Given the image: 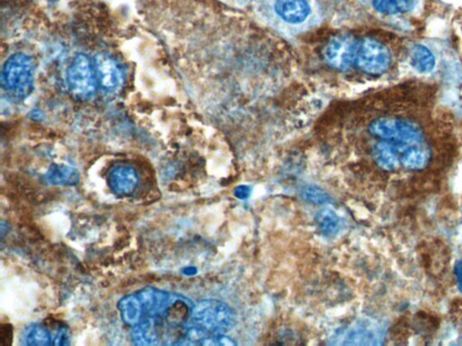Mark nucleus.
I'll use <instances>...</instances> for the list:
<instances>
[{
  "mask_svg": "<svg viewBox=\"0 0 462 346\" xmlns=\"http://www.w3.org/2000/svg\"><path fill=\"white\" fill-rule=\"evenodd\" d=\"M411 64L414 70L421 74H428L435 66V58L427 47L422 45L414 46L411 50Z\"/></svg>",
  "mask_w": 462,
  "mask_h": 346,
  "instance_id": "nucleus-15",
  "label": "nucleus"
},
{
  "mask_svg": "<svg viewBox=\"0 0 462 346\" xmlns=\"http://www.w3.org/2000/svg\"><path fill=\"white\" fill-rule=\"evenodd\" d=\"M359 41L350 34H341L332 39L326 46L324 57L326 64L337 70L344 71L355 64Z\"/></svg>",
  "mask_w": 462,
  "mask_h": 346,
  "instance_id": "nucleus-7",
  "label": "nucleus"
},
{
  "mask_svg": "<svg viewBox=\"0 0 462 346\" xmlns=\"http://www.w3.org/2000/svg\"><path fill=\"white\" fill-rule=\"evenodd\" d=\"M301 197L310 203L325 204L331 200V196L322 188L308 185L301 191Z\"/></svg>",
  "mask_w": 462,
  "mask_h": 346,
  "instance_id": "nucleus-18",
  "label": "nucleus"
},
{
  "mask_svg": "<svg viewBox=\"0 0 462 346\" xmlns=\"http://www.w3.org/2000/svg\"><path fill=\"white\" fill-rule=\"evenodd\" d=\"M34 64L33 59L25 53H15L3 66L1 85L12 99L23 100L34 90Z\"/></svg>",
  "mask_w": 462,
  "mask_h": 346,
  "instance_id": "nucleus-3",
  "label": "nucleus"
},
{
  "mask_svg": "<svg viewBox=\"0 0 462 346\" xmlns=\"http://www.w3.org/2000/svg\"><path fill=\"white\" fill-rule=\"evenodd\" d=\"M391 53L379 41L367 37L359 41L355 64L360 71L370 75H381L390 67Z\"/></svg>",
  "mask_w": 462,
  "mask_h": 346,
  "instance_id": "nucleus-6",
  "label": "nucleus"
},
{
  "mask_svg": "<svg viewBox=\"0 0 462 346\" xmlns=\"http://www.w3.org/2000/svg\"><path fill=\"white\" fill-rule=\"evenodd\" d=\"M98 83L107 93H116L124 83V72L118 61L107 53L95 55L93 64Z\"/></svg>",
  "mask_w": 462,
  "mask_h": 346,
  "instance_id": "nucleus-8",
  "label": "nucleus"
},
{
  "mask_svg": "<svg viewBox=\"0 0 462 346\" xmlns=\"http://www.w3.org/2000/svg\"><path fill=\"white\" fill-rule=\"evenodd\" d=\"M183 273L186 275H194L197 273V269L195 267H186L185 269H183Z\"/></svg>",
  "mask_w": 462,
  "mask_h": 346,
  "instance_id": "nucleus-23",
  "label": "nucleus"
},
{
  "mask_svg": "<svg viewBox=\"0 0 462 346\" xmlns=\"http://www.w3.org/2000/svg\"><path fill=\"white\" fill-rule=\"evenodd\" d=\"M416 0H372L373 8L384 15L407 13L413 8Z\"/></svg>",
  "mask_w": 462,
  "mask_h": 346,
  "instance_id": "nucleus-16",
  "label": "nucleus"
},
{
  "mask_svg": "<svg viewBox=\"0 0 462 346\" xmlns=\"http://www.w3.org/2000/svg\"><path fill=\"white\" fill-rule=\"evenodd\" d=\"M376 162L382 169L393 171L400 165V147L392 141H382L374 147Z\"/></svg>",
  "mask_w": 462,
  "mask_h": 346,
  "instance_id": "nucleus-12",
  "label": "nucleus"
},
{
  "mask_svg": "<svg viewBox=\"0 0 462 346\" xmlns=\"http://www.w3.org/2000/svg\"><path fill=\"white\" fill-rule=\"evenodd\" d=\"M13 338V328L11 325H3L0 329V339H1L2 345H9L11 344Z\"/></svg>",
  "mask_w": 462,
  "mask_h": 346,
  "instance_id": "nucleus-20",
  "label": "nucleus"
},
{
  "mask_svg": "<svg viewBox=\"0 0 462 346\" xmlns=\"http://www.w3.org/2000/svg\"><path fill=\"white\" fill-rule=\"evenodd\" d=\"M256 3L264 20L279 30L300 32L315 21V0H256Z\"/></svg>",
  "mask_w": 462,
  "mask_h": 346,
  "instance_id": "nucleus-1",
  "label": "nucleus"
},
{
  "mask_svg": "<svg viewBox=\"0 0 462 346\" xmlns=\"http://www.w3.org/2000/svg\"><path fill=\"white\" fill-rule=\"evenodd\" d=\"M70 344V333L65 326H60L53 335V345H68Z\"/></svg>",
  "mask_w": 462,
  "mask_h": 346,
  "instance_id": "nucleus-19",
  "label": "nucleus"
},
{
  "mask_svg": "<svg viewBox=\"0 0 462 346\" xmlns=\"http://www.w3.org/2000/svg\"><path fill=\"white\" fill-rule=\"evenodd\" d=\"M381 339V332L372 327L357 325L344 332L343 345H378Z\"/></svg>",
  "mask_w": 462,
  "mask_h": 346,
  "instance_id": "nucleus-13",
  "label": "nucleus"
},
{
  "mask_svg": "<svg viewBox=\"0 0 462 346\" xmlns=\"http://www.w3.org/2000/svg\"><path fill=\"white\" fill-rule=\"evenodd\" d=\"M66 83L76 99L87 100L97 90V77L90 58L84 53L76 55L66 72Z\"/></svg>",
  "mask_w": 462,
  "mask_h": 346,
  "instance_id": "nucleus-4",
  "label": "nucleus"
},
{
  "mask_svg": "<svg viewBox=\"0 0 462 346\" xmlns=\"http://www.w3.org/2000/svg\"><path fill=\"white\" fill-rule=\"evenodd\" d=\"M369 129L374 137L400 146L417 144L421 139V132L416 125L400 118H378L370 124Z\"/></svg>",
  "mask_w": 462,
  "mask_h": 346,
  "instance_id": "nucleus-5",
  "label": "nucleus"
},
{
  "mask_svg": "<svg viewBox=\"0 0 462 346\" xmlns=\"http://www.w3.org/2000/svg\"><path fill=\"white\" fill-rule=\"evenodd\" d=\"M80 172L74 167L53 165L43 176L46 184L53 186H74L80 181Z\"/></svg>",
  "mask_w": 462,
  "mask_h": 346,
  "instance_id": "nucleus-10",
  "label": "nucleus"
},
{
  "mask_svg": "<svg viewBox=\"0 0 462 346\" xmlns=\"http://www.w3.org/2000/svg\"><path fill=\"white\" fill-rule=\"evenodd\" d=\"M250 194H251V188L246 186V185H242L234 190V196L239 200H246L249 198Z\"/></svg>",
  "mask_w": 462,
  "mask_h": 346,
  "instance_id": "nucleus-21",
  "label": "nucleus"
},
{
  "mask_svg": "<svg viewBox=\"0 0 462 346\" xmlns=\"http://www.w3.org/2000/svg\"><path fill=\"white\" fill-rule=\"evenodd\" d=\"M25 345H53V336L46 326L34 324L28 327L25 335Z\"/></svg>",
  "mask_w": 462,
  "mask_h": 346,
  "instance_id": "nucleus-17",
  "label": "nucleus"
},
{
  "mask_svg": "<svg viewBox=\"0 0 462 346\" xmlns=\"http://www.w3.org/2000/svg\"><path fill=\"white\" fill-rule=\"evenodd\" d=\"M235 324V312L226 303L204 300L194 305L187 325L197 327L209 335H224L232 329Z\"/></svg>",
  "mask_w": 462,
  "mask_h": 346,
  "instance_id": "nucleus-2",
  "label": "nucleus"
},
{
  "mask_svg": "<svg viewBox=\"0 0 462 346\" xmlns=\"http://www.w3.org/2000/svg\"><path fill=\"white\" fill-rule=\"evenodd\" d=\"M107 182L114 193L120 196H131L138 188L139 177L134 167L120 163L110 169Z\"/></svg>",
  "mask_w": 462,
  "mask_h": 346,
  "instance_id": "nucleus-9",
  "label": "nucleus"
},
{
  "mask_svg": "<svg viewBox=\"0 0 462 346\" xmlns=\"http://www.w3.org/2000/svg\"><path fill=\"white\" fill-rule=\"evenodd\" d=\"M431 160V152L426 146L419 144H411L406 146L401 152L400 162L404 168L419 171L425 169Z\"/></svg>",
  "mask_w": 462,
  "mask_h": 346,
  "instance_id": "nucleus-11",
  "label": "nucleus"
},
{
  "mask_svg": "<svg viewBox=\"0 0 462 346\" xmlns=\"http://www.w3.org/2000/svg\"><path fill=\"white\" fill-rule=\"evenodd\" d=\"M455 276H456L458 291L462 293V259L458 260L454 265Z\"/></svg>",
  "mask_w": 462,
  "mask_h": 346,
  "instance_id": "nucleus-22",
  "label": "nucleus"
},
{
  "mask_svg": "<svg viewBox=\"0 0 462 346\" xmlns=\"http://www.w3.org/2000/svg\"><path fill=\"white\" fill-rule=\"evenodd\" d=\"M316 222L322 234L325 237H335L343 228V219L334 209H324L316 216Z\"/></svg>",
  "mask_w": 462,
  "mask_h": 346,
  "instance_id": "nucleus-14",
  "label": "nucleus"
}]
</instances>
